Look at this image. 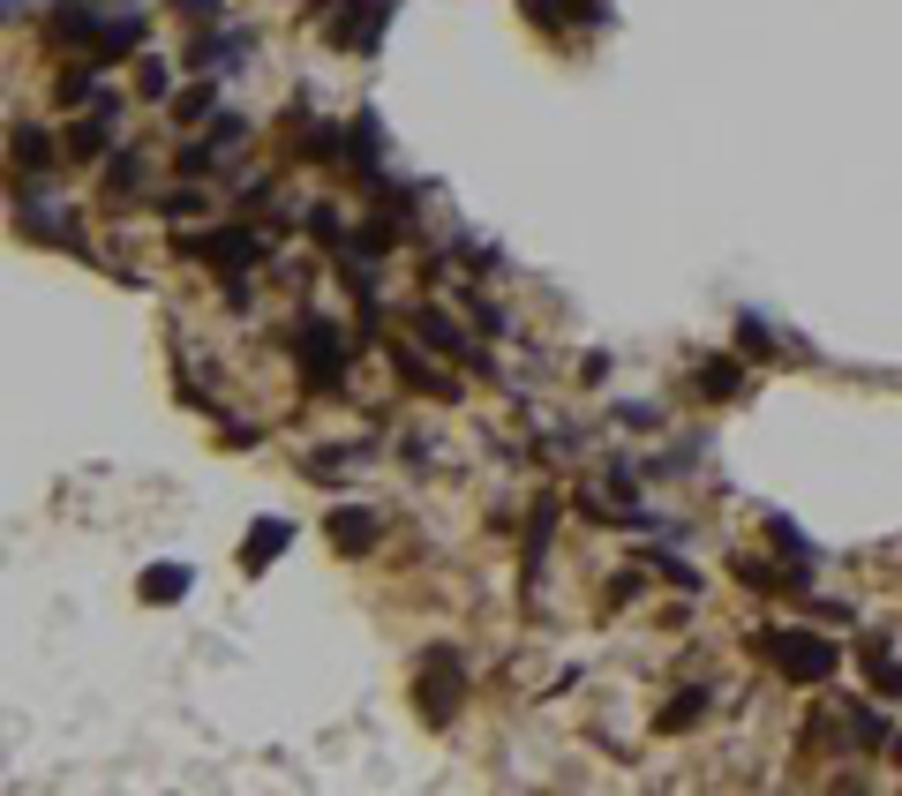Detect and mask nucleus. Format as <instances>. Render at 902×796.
Listing matches in <instances>:
<instances>
[{"label": "nucleus", "mask_w": 902, "mask_h": 796, "mask_svg": "<svg viewBox=\"0 0 902 796\" xmlns=\"http://www.w3.org/2000/svg\"><path fill=\"white\" fill-rule=\"evenodd\" d=\"M737 579H745V587H760V593H774V587H797V579H782V571H774L768 556H737Z\"/></svg>", "instance_id": "obj_13"}, {"label": "nucleus", "mask_w": 902, "mask_h": 796, "mask_svg": "<svg viewBox=\"0 0 902 796\" xmlns=\"http://www.w3.org/2000/svg\"><path fill=\"white\" fill-rule=\"evenodd\" d=\"M414 331H422V346H436V353H467V331H459L452 316H436V308H414Z\"/></svg>", "instance_id": "obj_6"}, {"label": "nucleus", "mask_w": 902, "mask_h": 796, "mask_svg": "<svg viewBox=\"0 0 902 796\" xmlns=\"http://www.w3.org/2000/svg\"><path fill=\"white\" fill-rule=\"evenodd\" d=\"M391 361H399V377H406V383H422V391H452V383L436 377V369H422V361H414L406 346H391Z\"/></svg>", "instance_id": "obj_16"}, {"label": "nucleus", "mask_w": 902, "mask_h": 796, "mask_svg": "<svg viewBox=\"0 0 902 796\" xmlns=\"http://www.w3.org/2000/svg\"><path fill=\"white\" fill-rule=\"evenodd\" d=\"M188 249H196V255H211V263L226 271V279H241V271H249V263L263 255V241L249 233V226H218L211 241H188Z\"/></svg>", "instance_id": "obj_4"}, {"label": "nucleus", "mask_w": 902, "mask_h": 796, "mask_svg": "<svg viewBox=\"0 0 902 796\" xmlns=\"http://www.w3.org/2000/svg\"><path fill=\"white\" fill-rule=\"evenodd\" d=\"M135 84H143V98H166V68H159V61H143V68H135Z\"/></svg>", "instance_id": "obj_20"}, {"label": "nucleus", "mask_w": 902, "mask_h": 796, "mask_svg": "<svg viewBox=\"0 0 902 796\" xmlns=\"http://www.w3.org/2000/svg\"><path fill=\"white\" fill-rule=\"evenodd\" d=\"M895 752H902V744H895Z\"/></svg>", "instance_id": "obj_22"}, {"label": "nucleus", "mask_w": 902, "mask_h": 796, "mask_svg": "<svg viewBox=\"0 0 902 796\" xmlns=\"http://www.w3.org/2000/svg\"><path fill=\"white\" fill-rule=\"evenodd\" d=\"M692 377H699V391H707V399H715V406H730L737 391H745V377H737V361H699V369H692Z\"/></svg>", "instance_id": "obj_8"}, {"label": "nucleus", "mask_w": 902, "mask_h": 796, "mask_svg": "<svg viewBox=\"0 0 902 796\" xmlns=\"http://www.w3.org/2000/svg\"><path fill=\"white\" fill-rule=\"evenodd\" d=\"M737 346H745V353H774V338H768L760 316H745V324H737Z\"/></svg>", "instance_id": "obj_19"}, {"label": "nucleus", "mask_w": 902, "mask_h": 796, "mask_svg": "<svg viewBox=\"0 0 902 796\" xmlns=\"http://www.w3.org/2000/svg\"><path fill=\"white\" fill-rule=\"evenodd\" d=\"M768 542L782 548V556H813V542H805V534H797L790 519H768Z\"/></svg>", "instance_id": "obj_17"}, {"label": "nucleus", "mask_w": 902, "mask_h": 796, "mask_svg": "<svg viewBox=\"0 0 902 796\" xmlns=\"http://www.w3.org/2000/svg\"><path fill=\"white\" fill-rule=\"evenodd\" d=\"M181 593H188V571L181 564H151L143 571V601H181Z\"/></svg>", "instance_id": "obj_11"}, {"label": "nucleus", "mask_w": 902, "mask_h": 796, "mask_svg": "<svg viewBox=\"0 0 902 796\" xmlns=\"http://www.w3.org/2000/svg\"><path fill=\"white\" fill-rule=\"evenodd\" d=\"M135 181H143L135 151H113V166H106V196H135Z\"/></svg>", "instance_id": "obj_14"}, {"label": "nucleus", "mask_w": 902, "mask_h": 796, "mask_svg": "<svg viewBox=\"0 0 902 796\" xmlns=\"http://www.w3.org/2000/svg\"><path fill=\"white\" fill-rule=\"evenodd\" d=\"M308 233H316V241H332V249H339V241H346L339 210H332V204H316V210H308Z\"/></svg>", "instance_id": "obj_18"}, {"label": "nucleus", "mask_w": 902, "mask_h": 796, "mask_svg": "<svg viewBox=\"0 0 902 796\" xmlns=\"http://www.w3.org/2000/svg\"><path fill=\"white\" fill-rule=\"evenodd\" d=\"M324 534H332V548H339V556H369V548H377V534H384V526H377V511H361V503H346V511H332V519H324Z\"/></svg>", "instance_id": "obj_5"}, {"label": "nucleus", "mask_w": 902, "mask_h": 796, "mask_svg": "<svg viewBox=\"0 0 902 796\" xmlns=\"http://www.w3.org/2000/svg\"><path fill=\"white\" fill-rule=\"evenodd\" d=\"M459 691H467V676H459V662L436 646V654H422V684H414V699H422V713L430 721H452L459 713Z\"/></svg>", "instance_id": "obj_3"}, {"label": "nucleus", "mask_w": 902, "mask_h": 796, "mask_svg": "<svg viewBox=\"0 0 902 796\" xmlns=\"http://www.w3.org/2000/svg\"><path fill=\"white\" fill-rule=\"evenodd\" d=\"M339 324H301V377H308V391H339V377H346V346H339Z\"/></svg>", "instance_id": "obj_2"}, {"label": "nucleus", "mask_w": 902, "mask_h": 796, "mask_svg": "<svg viewBox=\"0 0 902 796\" xmlns=\"http://www.w3.org/2000/svg\"><path fill=\"white\" fill-rule=\"evenodd\" d=\"M211 106H218V84H188L181 98H173V113H181V121H204Z\"/></svg>", "instance_id": "obj_15"}, {"label": "nucleus", "mask_w": 902, "mask_h": 796, "mask_svg": "<svg viewBox=\"0 0 902 796\" xmlns=\"http://www.w3.org/2000/svg\"><path fill=\"white\" fill-rule=\"evenodd\" d=\"M106 143H113V113H98V121H76V135H68V151H76V159H98Z\"/></svg>", "instance_id": "obj_12"}, {"label": "nucleus", "mask_w": 902, "mask_h": 796, "mask_svg": "<svg viewBox=\"0 0 902 796\" xmlns=\"http://www.w3.org/2000/svg\"><path fill=\"white\" fill-rule=\"evenodd\" d=\"M173 15H188V23H218V0H173Z\"/></svg>", "instance_id": "obj_21"}, {"label": "nucleus", "mask_w": 902, "mask_h": 796, "mask_svg": "<svg viewBox=\"0 0 902 796\" xmlns=\"http://www.w3.org/2000/svg\"><path fill=\"white\" fill-rule=\"evenodd\" d=\"M760 654L790 684H819V676H835V662H843L835 639H819V631H760Z\"/></svg>", "instance_id": "obj_1"}, {"label": "nucleus", "mask_w": 902, "mask_h": 796, "mask_svg": "<svg viewBox=\"0 0 902 796\" xmlns=\"http://www.w3.org/2000/svg\"><path fill=\"white\" fill-rule=\"evenodd\" d=\"M286 542H294V526H286V519H257V534H249V548H241V564L257 571L263 556H279Z\"/></svg>", "instance_id": "obj_9"}, {"label": "nucleus", "mask_w": 902, "mask_h": 796, "mask_svg": "<svg viewBox=\"0 0 902 796\" xmlns=\"http://www.w3.org/2000/svg\"><path fill=\"white\" fill-rule=\"evenodd\" d=\"M15 166H23V173H53V166H61L45 128H15Z\"/></svg>", "instance_id": "obj_7"}, {"label": "nucleus", "mask_w": 902, "mask_h": 796, "mask_svg": "<svg viewBox=\"0 0 902 796\" xmlns=\"http://www.w3.org/2000/svg\"><path fill=\"white\" fill-rule=\"evenodd\" d=\"M699 713H707V691H677V699H670V707L654 713V729H662V737H677V729H692V721H699Z\"/></svg>", "instance_id": "obj_10"}]
</instances>
